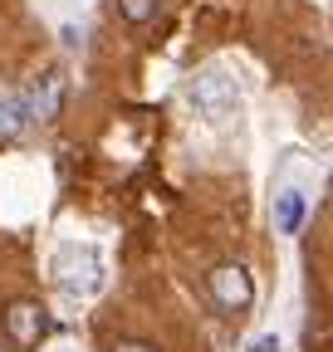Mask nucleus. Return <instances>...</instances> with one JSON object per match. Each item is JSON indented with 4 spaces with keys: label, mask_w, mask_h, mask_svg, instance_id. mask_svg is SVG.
<instances>
[{
    "label": "nucleus",
    "mask_w": 333,
    "mask_h": 352,
    "mask_svg": "<svg viewBox=\"0 0 333 352\" xmlns=\"http://www.w3.org/2000/svg\"><path fill=\"white\" fill-rule=\"evenodd\" d=\"M15 98H20L25 122H54V118L64 113V98H69V78H64L59 69H50V74L30 78V88H25V94H15Z\"/></svg>",
    "instance_id": "obj_1"
},
{
    "label": "nucleus",
    "mask_w": 333,
    "mask_h": 352,
    "mask_svg": "<svg viewBox=\"0 0 333 352\" xmlns=\"http://www.w3.org/2000/svg\"><path fill=\"white\" fill-rule=\"evenodd\" d=\"M206 289H211L221 314H245V308L255 303V284H250L245 264H216V270L206 274Z\"/></svg>",
    "instance_id": "obj_2"
},
{
    "label": "nucleus",
    "mask_w": 333,
    "mask_h": 352,
    "mask_svg": "<svg viewBox=\"0 0 333 352\" xmlns=\"http://www.w3.org/2000/svg\"><path fill=\"white\" fill-rule=\"evenodd\" d=\"M0 323H6V338H10L20 352L39 347V342H45V333H50V318H45V308H39L34 298H15L6 314H0Z\"/></svg>",
    "instance_id": "obj_3"
},
{
    "label": "nucleus",
    "mask_w": 333,
    "mask_h": 352,
    "mask_svg": "<svg viewBox=\"0 0 333 352\" xmlns=\"http://www.w3.org/2000/svg\"><path fill=\"white\" fill-rule=\"evenodd\" d=\"M191 103H196L206 118H230V113H235V83L211 69V74H201V78L191 83Z\"/></svg>",
    "instance_id": "obj_4"
},
{
    "label": "nucleus",
    "mask_w": 333,
    "mask_h": 352,
    "mask_svg": "<svg viewBox=\"0 0 333 352\" xmlns=\"http://www.w3.org/2000/svg\"><path fill=\"white\" fill-rule=\"evenodd\" d=\"M275 220H279V230H284V235H294V230L304 226V196H299V191H284Z\"/></svg>",
    "instance_id": "obj_5"
},
{
    "label": "nucleus",
    "mask_w": 333,
    "mask_h": 352,
    "mask_svg": "<svg viewBox=\"0 0 333 352\" xmlns=\"http://www.w3.org/2000/svg\"><path fill=\"white\" fill-rule=\"evenodd\" d=\"M157 6H162V0H118V15L122 20H128V25H152L157 20Z\"/></svg>",
    "instance_id": "obj_6"
},
{
    "label": "nucleus",
    "mask_w": 333,
    "mask_h": 352,
    "mask_svg": "<svg viewBox=\"0 0 333 352\" xmlns=\"http://www.w3.org/2000/svg\"><path fill=\"white\" fill-rule=\"evenodd\" d=\"M25 127V113H20V98H6L0 103V138H10V132Z\"/></svg>",
    "instance_id": "obj_7"
},
{
    "label": "nucleus",
    "mask_w": 333,
    "mask_h": 352,
    "mask_svg": "<svg viewBox=\"0 0 333 352\" xmlns=\"http://www.w3.org/2000/svg\"><path fill=\"white\" fill-rule=\"evenodd\" d=\"M108 352H157V342H142V338H118Z\"/></svg>",
    "instance_id": "obj_8"
},
{
    "label": "nucleus",
    "mask_w": 333,
    "mask_h": 352,
    "mask_svg": "<svg viewBox=\"0 0 333 352\" xmlns=\"http://www.w3.org/2000/svg\"><path fill=\"white\" fill-rule=\"evenodd\" d=\"M250 352H279V342H275V338H255V342H250Z\"/></svg>",
    "instance_id": "obj_9"
}]
</instances>
